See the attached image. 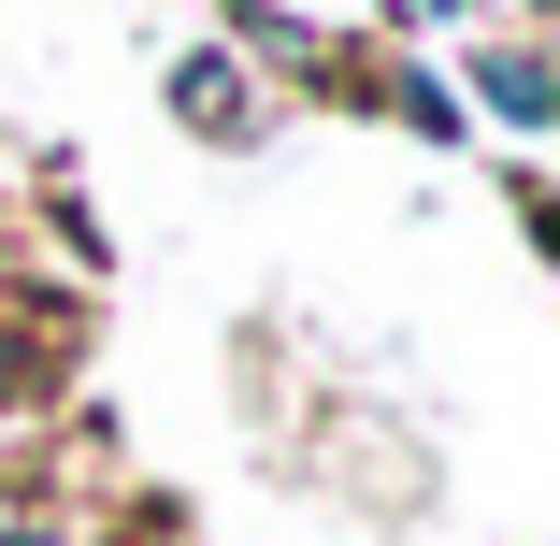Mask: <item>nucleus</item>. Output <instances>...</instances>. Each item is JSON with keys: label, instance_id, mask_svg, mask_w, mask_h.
Instances as JSON below:
<instances>
[{"label": "nucleus", "instance_id": "obj_1", "mask_svg": "<svg viewBox=\"0 0 560 546\" xmlns=\"http://www.w3.org/2000/svg\"><path fill=\"white\" fill-rule=\"evenodd\" d=\"M475 86H489V116H517V130H546V116H560V72H546L532 44H489V58H475Z\"/></svg>", "mask_w": 560, "mask_h": 546}, {"label": "nucleus", "instance_id": "obj_2", "mask_svg": "<svg viewBox=\"0 0 560 546\" xmlns=\"http://www.w3.org/2000/svg\"><path fill=\"white\" fill-rule=\"evenodd\" d=\"M173 116H187V130H245V72H231V58H187V72H173Z\"/></svg>", "mask_w": 560, "mask_h": 546}, {"label": "nucleus", "instance_id": "obj_3", "mask_svg": "<svg viewBox=\"0 0 560 546\" xmlns=\"http://www.w3.org/2000/svg\"><path fill=\"white\" fill-rule=\"evenodd\" d=\"M245 15H259V30H346V44H360L388 0H245Z\"/></svg>", "mask_w": 560, "mask_h": 546}, {"label": "nucleus", "instance_id": "obj_4", "mask_svg": "<svg viewBox=\"0 0 560 546\" xmlns=\"http://www.w3.org/2000/svg\"><path fill=\"white\" fill-rule=\"evenodd\" d=\"M30 388V332H0V403H15Z\"/></svg>", "mask_w": 560, "mask_h": 546}, {"label": "nucleus", "instance_id": "obj_5", "mask_svg": "<svg viewBox=\"0 0 560 546\" xmlns=\"http://www.w3.org/2000/svg\"><path fill=\"white\" fill-rule=\"evenodd\" d=\"M0 546H58V532H0Z\"/></svg>", "mask_w": 560, "mask_h": 546}]
</instances>
